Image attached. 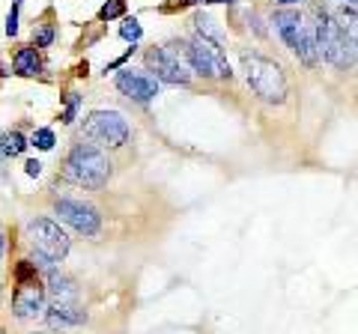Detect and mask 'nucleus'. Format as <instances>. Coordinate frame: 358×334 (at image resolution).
I'll return each mask as SVG.
<instances>
[{
  "label": "nucleus",
  "mask_w": 358,
  "mask_h": 334,
  "mask_svg": "<svg viewBox=\"0 0 358 334\" xmlns=\"http://www.w3.org/2000/svg\"><path fill=\"white\" fill-rule=\"evenodd\" d=\"M194 27H197V36H203V39H212V42H224V30L218 27V21H212L206 13H197L194 15Z\"/></svg>",
  "instance_id": "nucleus-17"
},
{
  "label": "nucleus",
  "mask_w": 358,
  "mask_h": 334,
  "mask_svg": "<svg viewBox=\"0 0 358 334\" xmlns=\"http://www.w3.org/2000/svg\"><path fill=\"white\" fill-rule=\"evenodd\" d=\"M188 63H192V72L200 78H221V81H233V69L227 63V54L218 42L194 36L188 42Z\"/></svg>",
  "instance_id": "nucleus-8"
},
{
  "label": "nucleus",
  "mask_w": 358,
  "mask_h": 334,
  "mask_svg": "<svg viewBox=\"0 0 358 334\" xmlns=\"http://www.w3.org/2000/svg\"><path fill=\"white\" fill-rule=\"evenodd\" d=\"M45 296L51 298V305H78V302H81V286H78L75 277L54 269V272H48V286H45Z\"/></svg>",
  "instance_id": "nucleus-12"
},
{
  "label": "nucleus",
  "mask_w": 358,
  "mask_h": 334,
  "mask_svg": "<svg viewBox=\"0 0 358 334\" xmlns=\"http://www.w3.org/2000/svg\"><path fill=\"white\" fill-rule=\"evenodd\" d=\"M54 215L60 218V224L72 227L81 236H96L102 230V215L93 203H84V200L75 197H57L54 200Z\"/></svg>",
  "instance_id": "nucleus-9"
},
{
  "label": "nucleus",
  "mask_w": 358,
  "mask_h": 334,
  "mask_svg": "<svg viewBox=\"0 0 358 334\" xmlns=\"http://www.w3.org/2000/svg\"><path fill=\"white\" fill-rule=\"evenodd\" d=\"M343 3H350V6H358V0H343Z\"/></svg>",
  "instance_id": "nucleus-29"
},
{
  "label": "nucleus",
  "mask_w": 358,
  "mask_h": 334,
  "mask_svg": "<svg viewBox=\"0 0 358 334\" xmlns=\"http://www.w3.org/2000/svg\"><path fill=\"white\" fill-rule=\"evenodd\" d=\"M81 135L84 140L96 143V147H105V150H120L131 140V126L129 119L120 114V110H110V108H99V110H90L84 117V126H81Z\"/></svg>",
  "instance_id": "nucleus-6"
},
{
  "label": "nucleus",
  "mask_w": 358,
  "mask_h": 334,
  "mask_svg": "<svg viewBox=\"0 0 358 334\" xmlns=\"http://www.w3.org/2000/svg\"><path fill=\"white\" fill-rule=\"evenodd\" d=\"M45 322L51 328H72V326H84L87 314L81 305H51L45 310Z\"/></svg>",
  "instance_id": "nucleus-13"
},
{
  "label": "nucleus",
  "mask_w": 358,
  "mask_h": 334,
  "mask_svg": "<svg viewBox=\"0 0 358 334\" xmlns=\"http://www.w3.org/2000/svg\"><path fill=\"white\" fill-rule=\"evenodd\" d=\"M18 3H13L9 6V15H6V36L13 39V36H18Z\"/></svg>",
  "instance_id": "nucleus-23"
},
{
  "label": "nucleus",
  "mask_w": 358,
  "mask_h": 334,
  "mask_svg": "<svg viewBox=\"0 0 358 334\" xmlns=\"http://www.w3.org/2000/svg\"><path fill=\"white\" fill-rule=\"evenodd\" d=\"M275 3H281V6H296V3H305V0H275Z\"/></svg>",
  "instance_id": "nucleus-25"
},
{
  "label": "nucleus",
  "mask_w": 358,
  "mask_h": 334,
  "mask_svg": "<svg viewBox=\"0 0 358 334\" xmlns=\"http://www.w3.org/2000/svg\"><path fill=\"white\" fill-rule=\"evenodd\" d=\"M33 334H60V331H54V328H45V331H33Z\"/></svg>",
  "instance_id": "nucleus-28"
},
{
  "label": "nucleus",
  "mask_w": 358,
  "mask_h": 334,
  "mask_svg": "<svg viewBox=\"0 0 358 334\" xmlns=\"http://www.w3.org/2000/svg\"><path fill=\"white\" fill-rule=\"evenodd\" d=\"M147 72H152L162 84H173V87H185L192 81V63H188V42L182 39H171L162 48H150L143 54Z\"/></svg>",
  "instance_id": "nucleus-4"
},
{
  "label": "nucleus",
  "mask_w": 358,
  "mask_h": 334,
  "mask_svg": "<svg viewBox=\"0 0 358 334\" xmlns=\"http://www.w3.org/2000/svg\"><path fill=\"white\" fill-rule=\"evenodd\" d=\"M126 15V0H108V3L99 9V21H114Z\"/></svg>",
  "instance_id": "nucleus-21"
},
{
  "label": "nucleus",
  "mask_w": 358,
  "mask_h": 334,
  "mask_svg": "<svg viewBox=\"0 0 358 334\" xmlns=\"http://www.w3.org/2000/svg\"><path fill=\"white\" fill-rule=\"evenodd\" d=\"M13 314H15V319H21V322L45 317V289H42V284L18 286V293H15V298H13Z\"/></svg>",
  "instance_id": "nucleus-11"
},
{
  "label": "nucleus",
  "mask_w": 358,
  "mask_h": 334,
  "mask_svg": "<svg viewBox=\"0 0 358 334\" xmlns=\"http://www.w3.org/2000/svg\"><path fill=\"white\" fill-rule=\"evenodd\" d=\"M114 84H117V90L131 99V102H138V105H150L155 96H159V78H155L152 72L147 69H134V66H129V69H122L117 72L114 78Z\"/></svg>",
  "instance_id": "nucleus-10"
},
{
  "label": "nucleus",
  "mask_w": 358,
  "mask_h": 334,
  "mask_svg": "<svg viewBox=\"0 0 358 334\" xmlns=\"http://www.w3.org/2000/svg\"><path fill=\"white\" fill-rule=\"evenodd\" d=\"M54 42V24H36L33 27V45L36 48H48Z\"/></svg>",
  "instance_id": "nucleus-22"
},
{
  "label": "nucleus",
  "mask_w": 358,
  "mask_h": 334,
  "mask_svg": "<svg viewBox=\"0 0 358 334\" xmlns=\"http://www.w3.org/2000/svg\"><path fill=\"white\" fill-rule=\"evenodd\" d=\"M24 173H27V176H39V173H42V164H39L36 159L24 161Z\"/></svg>",
  "instance_id": "nucleus-24"
},
{
  "label": "nucleus",
  "mask_w": 358,
  "mask_h": 334,
  "mask_svg": "<svg viewBox=\"0 0 358 334\" xmlns=\"http://www.w3.org/2000/svg\"><path fill=\"white\" fill-rule=\"evenodd\" d=\"M242 72L251 93L268 105H284L287 99V75L275 60L263 54H242Z\"/></svg>",
  "instance_id": "nucleus-3"
},
{
  "label": "nucleus",
  "mask_w": 358,
  "mask_h": 334,
  "mask_svg": "<svg viewBox=\"0 0 358 334\" xmlns=\"http://www.w3.org/2000/svg\"><path fill=\"white\" fill-rule=\"evenodd\" d=\"M13 69H15V75H21V78H36V75L42 72V60H39L36 45L18 48L15 57H13Z\"/></svg>",
  "instance_id": "nucleus-14"
},
{
  "label": "nucleus",
  "mask_w": 358,
  "mask_h": 334,
  "mask_svg": "<svg viewBox=\"0 0 358 334\" xmlns=\"http://www.w3.org/2000/svg\"><path fill=\"white\" fill-rule=\"evenodd\" d=\"M78 108H81V93H66V105H63V110H60V122H75V117H78Z\"/></svg>",
  "instance_id": "nucleus-20"
},
{
  "label": "nucleus",
  "mask_w": 358,
  "mask_h": 334,
  "mask_svg": "<svg viewBox=\"0 0 358 334\" xmlns=\"http://www.w3.org/2000/svg\"><path fill=\"white\" fill-rule=\"evenodd\" d=\"M120 36L131 42V45H138L141 36H143V27H141V21L138 18H122V24H120Z\"/></svg>",
  "instance_id": "nucleus-18"
},
{
  "label": "nucleus",
  "mask_w": 358,
  "mask_h": 334,
  "mask_svg": "<svg viewBox=\"0 0 358 334\" xmlns=\"http://www.w3.org/2000/svg\"><path fill=\"white\" fill-rule=\"evenodd\" d=\"M30 147V138H24L21 131H3L0 135V150H3L6 159H15V155H21Z\"/></svg>",
  "instance_id": "nucleus-16"
},
{
  "label": "nucleus",
  "mask_w": 358,
  "mask_h": 334,
  "mask_svg": "<svg viewBox=\"0 0 358 334\" xmlns=\"http://www.w3.org/2000/svg\"><path fill=\"white\" fill-rule=\"evenodd\" d=\"M313 21H317V42H320V57L331 63L334 69L341 72H350L355 66V57H352V48L350 42H346L343 30L338 24V18H334L329 9L322 6H313Z\"/></svg>",
  "instance_id": "nucleus-5"
},
{
  "label": "nucleus",
  "mask_w": 358,
  "mask_h": 334,
  "mask_svg": "<svg viewBox=\"0 0 358 334\" xmlns=\"http://www.w3.org/2000/svg\"><path fill=\"white\" fill-rule=\"evenodd\" d=\"M203 3H236V0H203Z\"/></svg>",
  "instance_id": "nucleus-27"
},
{
  "label": "nucleus",
  "mask_w": 358,
  "mask_h": 334,
  "mask_svg": "<svg viewBox=\"0 0 358 334\" xmlns=\"http://www.w3.org/2000/svg\"><path fill=\"white\" fill-rule=\"evenodd\" d=\"M54 143H57V138H54L51 129H36V131L30 135V147H36V150H42V152H51Z\"/></svg>",
  "instance_id": "nucleus-19"
},
{
  "label": "nucleus",
  "mask_w": 358,
  "mask_h": 334,
  "mask_svg": "<svg viewBox=\"0 0 358 334\" xmlns=\"http://www.w3.org/2000/svg\"><path fill=\"white\" fill-rule=\"evenodd\" d=\"M110 167L114 164H110L108 152L102 147H96V143H90V140H81L69 150V155H66L63 180L84 188V191H99V188H105L110 180Z\"/></svg>",
  "instance_id": "nucleus-1"
},
{
  "label": "nucleus",
  "mask_w": 358,
  "mask_h": 334,
  "mask_svg": "<svg viewBox=\"0 0 358 334\" xmlns=\"http://www.w3.org/2000/svg\"><path fill=\"white\" fill-rule=\"evenodd\" d=\"M272 27L278 30V36L287 42V48L296 57L313 69L320 66V42H317V21L313 15H301L299 9H278L272 15Z\"/></svg>",
  "instance_id": "nucleus-2"
},
{
  "label": "nucleus",
  "mask_w": 358,
  "mask_h": 334,
  "mask_svg": "<svg viewBox=\"0 0 358 334\" xmlns=\"http://www.w3.org/2000/svg\"><path fill=\"white\" fill-rule=\"evenodd\" d=\"M27 242L36 257H45L48 263H63L72 248V239L54 218H33L27 221Z\"/></svg>",
  "instance_id": "nucleus-7"
},
{
  "label": "nucleus",
  "mask_w": 358,
  "mask_h": 334,
  "mask_svg": "<svg viewBox=\"0 0 358 334\" xmlns=\"http://www.w3.org/2000/svg\"><path fill=\"white\" fill-rule=\"evenodd\" d=\"M334 18H338L343 36H346V42H350V48H352V57L358 63V9L355 6H341L338 13H334Z\"/></svg>",
  "instance_id": "nucleus-15"
},
{
  "label": "nucleus",
  "mask_w": 358,
  "mask_h": 334,
  "mask_svg": "<svg viewBox=\"0 0 358 334\" xmlns=\"http://www.w3.org/2000/svg\"><path fill=\"white\" fill-rule=\"evenodd\" d=\"M3 251H6V236L0 233V257H3Z\"/></svg>",
  "instance_id": "nucleus-26"
}]
</instances>
